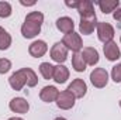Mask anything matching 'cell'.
Instances as JSON below:
<instances>
[{
  "label": "cell",
  "instance_id": "1",
  "mask_svg": "<svg viewBox=\"0 0 121 120\" xmlns=\"http://www.w3.org/2000/svg\"><path fill=\"white\" fill-rule=\"evenodd\" d=\"M62 44L68 48V51H73V52H79L83 47V41H82V37L80 34L72 31L69 34H65L63 38H62Z\"/></svg>",
  "mask_w": 121,
  "mask_h": 120
},
{
  "label": "cell",
  "instance_id": "27",
  "mask_svg": "<svg viewBox=\"0 0 121 120\" xmlns=\"http://www.w3.org/2000/svg\"><path fill=\"white\" fill-rule=\"evenodd\" d=\"M113 17H114V20L121 21V7H118V9H116V10H114V13H113Z\"/></svg>",
  "mask_w": 121,
  "mask_h": 120
},
{
  "label": "cell",
  "instance_id": "4",
  "mask_svg": "<svg viewBox=\"0 0 121 120\" xmlns=\"http://www.w3.org/2000/svg\"><path fill=\"white\" fill-rule=\"evenodd\" d=\"M75 96L69 92V90H63V92H59L58 97H56V106L62 109V110H69L75 106Z\"/></svg>",
  "mask_w": 121,
  "mask_h": 120
},
{
  "label": "cell",
  "instance_id": "15",
  "mask_svg": "<svg viewBox=\"0 0 121 120\" xmlns=\"http://www.w3.org/2000/svg\"><path fill=\"white\" fill-rule=\"evenodd\" d=\"M80 55H82L83 61L86 62V65L94 66V65L99 62V52H97V50L93 48V47H86V48H83V51L80 52Z\"/></svg>",
  "mask_w": 121,
  "mask_h": 120
},
{
  "label": "cell",
  "instance_id": "9",
  "mask_svg": "<svg viewBox=\"0 0 121 120\" xmlns=\"http://www.w3.org/2000/svg\"><path fill=\"white\" fill-rule=\"evenodd\" d=\"M47 51H48V45L42 40H37V41L31 42V45L28 47V52H30L31 57H34V58L44 57L47 54Z\"/></svg>",
  "mask_w": 121,
  "mask_h": 120
},
{
  "label": "cell",
  "instance_id": "2",
  "mask_svg": "<svg viewBox=\"0 0 121 120\" xmlns=\"http://www.w3.org/2000/svg\"><path fill=\"white\" fill-rule=\"evenodd\" d=\"M90 82L94 88H104L108 83V74L104 68H94L90 74Z\"/></svg>",
  "mask_w": 121,
  "mask_h": 120
},
{
  "label": "cell",
  "instance_id": "22",
  "mask_svg": "<svg viewBox=\"0 0 121 120\" xmlns=\"http://www.w3.org/2000/svg\"><path fill=\"white\" fill-rule=\"evenodd\" d=\"M39 72H41L44 79H52V76H54V66L49 62H42L39 65Z\"/></svg>",
  "mask_w": 121,
  "mask_h": 120
},
{
  "label": "cell",
  "instance_id": "18",
  "mask_svg": "<svg viewBox=\"0 0 121 120\" xmlns=\"http://www.w3.org/2000/svg\"><path fill=\"white\" fill-rule=\"evenodd\" d=\"M97 4L104 14H108V13L114 11L116 9H118L120 1L118 0H100V1H97Z\"/></svg>",
  "mask_w": 121,
  "mask_h": 120
},
{
  "label": "cell",
  "instance_id": "23",
  "mask_svg": "<svg viewBox=\"0 0 121 120\" xmlns=\"http://www.w3.org/2000/svg\"><path fill=\"white\" fill-rule=\"evenodd\" d=\"M26 21H32V23H37L41 26L44 23V14L41 11H31L26 16Z\"/></svg>",
  "mask_w": 121,
  "mask_h": 120
},
{
  "label": "cell",
  "instance_id": "14",
  "mask_svg": "<svg viewBox=\"0 0 121 120\" xmlns=\"http://www.w3.org/2000/svg\"><path fill=\"white\" fill-rule=\"evenodd\" d=\"M9 83L10 86L14 90H21L24 86H26V78H24V74L21 69L16 71L10 78H9Z\"/></svg>",
  "mask_w": 121,
  "mask_h": 120
},
{
  "label": "cell",
  "instance_id": "19",
  "mask_svg": "<svg viewBox=\"0 0 121 120\" xmlns=\"http://www.w3.org/2000/svg\"><path fill=\"white\" fill-rule=\"evenodd\" d=\"M23 74H24V78H26V85L30 86V88H34L37 83H38V76L37 74L31 69V68H21Z\"/></svg>",
  "mask_w": 121,
  "mask_h": 120
},
{
  "label": "cell",
  "instance_id": "16",
  "mask_svg": "<svg viewBox=\"0 0 121 120\" xmlns=\"http://www.w3.org/2000/svg\"><path fill=\"white\" fill-rule=\"evenodd\" d=\"M52 79L56 83H65L69 79V69L65 65L58 64L56 66H54V76H52Z\"/></svg>",
  "mask_w": 121,
  "mask_h": 120
},
{
  "label": "cell",
  "instance_id": "24",
  "mask_svg": "<svg viewBox=\"0 0 121 120\" xmlns=\"http://www.w3.org/2000/svg\"><path fill=\"white\" fill-rule=\"evenodd\" d=\"M11 16V4L9 1H0V17L6 18Z\"/></svg>",
  "mask_w": 121,
  "mask_h": 120
},
{
  "label": "cell",
  "instance_id": "10",
  "mask_svg": "<svg viewBox=\"0 0 121 120\" xmlns=\"http://www.w3.org/2000/svg\"><path fill=\"white\" fill-rule=\"evenodd\" d=\"M41 32V26L37 24V23H32V21H26L23 23L21 26V34L24 38H34L37 37L38 34Z\"/></svg>",
  "mask_w": 121,
  "mask_h": 120
},
{
  "label": "cell",
  "instance_id": "29",
  "mask_svg": "<svg viewBox=\"0 0 121 120\" xmlns=\"http://www.w3.org/2000/svg\"><path fill=\"white\" fill-rule=\"evenodd\" d=\"M20 3H21L23 6H34V4H35V1H28V3H27V1H23V0H21Z\"/></svg>",
  "mask_w": 121,
  "mask_h": 120
},
{
  "label": "cell",
  "instance_id": "11",
  "mask_svg": "<svg viewBox=\"0 0 121 120\" xmlns=\"http://www.w3.org/2000/svg\"><path fill=\"white\" fill-rule=\"evenodd\" d=\"M103 52H104L106 58H107L108 61H117L121 57L120 48H118L117 42H114V41H110V42L104 44V47H103Z\"/></svg>",
  "mask_w": 121,
  "mask_h": 120
},
{
  "label": "cell",
  "instance_id": "33",
  "mask_svg": "<svg viewBox=\"0 0 121 120\" xmlns=\"http://www.w3.org/2000/svg\"><path fill=\"white\" fill-rule=\"evenodd\" d=\"M120 41H121V40H120Z\"/></svg>",
  "mask_w": 121,
  "mask_h": 120
},
{
  "label": "cell",
  "instance_id": "17",
  "mask_svg": "<svg viewBox=\"0 0 121 120\" xmlns=\"http://www.w3.org/2000/svg\"><path fill=\"white\" fill-rule=\"evenodd\" d=\"M56 28L63 34H69L75 28V23L70 17H59L56 20Z\"/></svg>",
  "mask_w": 121,
  "mask_h": 120
},
{
  "label": "cell",
  "instance_id": "3",
  "mask_svg": "<svg viewBox=\"0 0 121 120\" xmlns=\"http://www.w3.org/2000/svg\"><path fill=\"white\" fill-rule=\"evenodd\" d=\"M96 28H97V37H99V40L101 42L107 44V42L113 41V38H114V28H113L111 24H108L106 21H100V23H97Z\"/></svg>",
  "mask_w": 121,
  "mask_h": 120
},
{
  "label": "cell",
  "instance_id": "28",
  "mask_svg": "<svg viewBox=\"0 0 121 120\" xmlns=\"http://www.w3.org/2000/svg\"><path fill=\"white\" fill-rule=\"evenodd\" d=\"M66 6H68V7L76 9V7H78V1H66Z\"/></svg>",
  "mask_w": 121,
  "mask_h": 120
},
{
  "label": "cell",
  "instance_id": "30",
  "mask_svg": "<svg viewBox=\"0 0 121 120\" xmlns=\"http://www.w3.org/2000/svg\"><path fill=\"white\" fill-rule=\"evenodd\" d=\"M9 120H23L21 117H10Z\"/></svg>",
  "mask_w": 121,
  "mask_h": 120
},
{
  "label": "cell",
  "instance_id": "7",
  "mask_svg": "<svg viewBox=\"0 0 121 120\" xmlns=\"http://www.w3.org/2000/svg\"><path fill=\"white\" fill-rule=\"evenodd\" d=\"M9 107L11 112L14 113H20V115H26L30 110V103L24 99V97H14L10 100Z\"/></svg>",
  "mask_w": 121,
  "mask_h": 120
},
{
  "label": "cell",
  "instance_id": "21",
  "mask_svg": "<svg viewBox=\"0 0 121 120\" xmlns=\"http://www.w3.org/2000/svg\"><path fill=\"white\" fill-rule=\"evenodd\" d=\"M10 45H11V35L3 27H0V51L7 50Z\"/></svg>",
  "mask_w": 121,
  "mask_h": 120
},
{
  "label": "cell",
  "instance_id": "31",
  "mask_svg": "<svg viewBox=\"0 0 121 120\" xmlns=\"http://www.w3.org/2000/svg\"><path fill=\"white\" fill-rule=\"evenodd\" d=\"M55 120H66V119H65V117H56Z\"/></svg>",
  "mask_w": 121,
  "mask_h": 120
},
{
  "label": "cell",
  "instance_id": "8",
  "mask_svg": "<svg viewBox=\"0 0 121 120\" xmlns=\"http://www.w3.org/2000/svg\"><path fill=\"white\" fill-rule=\"evenodd\" d=\"M76 10L80 14V18H89V17H94L96 16L93 1H90V0H80V1H78Z\"/></svg>",
  "mask_w": 121,
  "mask_h": 120
},
{
  "label": "cell",
  "instance_id": "12",
  "mask_svg": "<svg viewBox=\"0 0 121 120\" xmlns=\"http://www.w3.org/2000/svg\"><path fill=\"white\" fill-rule=\"evenodd\" d=\"M59 95V90L56 89L55 86H44L41 92H39V99L45 103H51V102H55L56 97Z\"/></svg>",
  "mask_w": 121,
  "mask_h": 120
},
{
  "label": "cell",
  "instance_id": "13",
  "mask_svg": "<svg viewBox=\"0 0 121 120\" xmlns=\"http://www.w3.org/2000/svg\"><path fill=\"white\" fill-rule=\"evenodd\" d=\"M94 27H97V17H89V18H80L79 31L83 35H89L94 31Z\"/></svg>",
  "mask_w": 121,
  "mask_h": 120
},
{
  "label": "cell",
  "instance_id": "6",
  "mask_svg": "<svg viewBox=\"0 0 121 120\" xmlns=\"http://www.w3.org/2000/svg\"><path fill=\"white\" fill-rule=\"evenodd\" d=\"M66 90H69L76 99H80V97H83V96L86 95V92H87V86H86V83H85L83 79L76 78V79L72 81V83L68 86V89Z\"/></svg>",
  "mask_w": 121,
  "mask_h": 120
},
{
  "label": "cell",
  "instance_id": "32",
  "mask_svg": "<svg viewBox=\"0 0 121 120\" xmlns=\"http://www.w3.org/2000/svg\"><path fill=\"white\" fill-rule=\"evenodd\" d=\"M120 107H121V100H120Z\"/></svg>",
  "mask_w": 121,
  "mask_h": 120
},
{
  "label": "cell",
  "instance_id": "25",
  "mask_svg": "<svg viewBox=\"0 0 121 120\" xmlns=\"http://www.w3.org/2000/svg\"><path fill=\"white\" fill-rule=\"evenodd\" d=\"M111 79L116 83H120L121 82V62L117 64L116 66H113V69H111Z\"/></svg>",
  "mask_w": 121,
  "mask_h": 120
},
{
  "label": "cell",
  "instance_id": "20",
  "mask_svg": "<svg viewBox=\"0 0 121 120\" xmlns=\"http://www.w3.org/2000/svg\"><path fill=\"white\" fill-rule=\"evenodd\" d=\"M72 66L76 72H83L86 69V62L83 61L80 52H75L73 57H72Z\"/></svg>",
  "mask_w": 121,
  "mask_h": 120
},
{
  "label": "cell",
  "instance_id": "5",
  "mask_svg": "<svg viewBox=\"0 0 121 120\" xmlns=\"http://www.w3.org/2000/svg\"><path fill=\"white\" fill-rule=\"evenodd\" d=\"M49 54H51V58L55 61V62L60 64V65L68 60V48H66L62 42H55V44L52 45Z\"/></svg>",
  "mask_w": 121,
  "mask_h": 120
},
{
  "label": "cell",
  "instance_id": "26",
  "mask_svg": "<svg viewBox=\"0 0 121 120\" xmlns=\"http://www.w3.org/2000/svg\"><path fill=\"white\" fill-rule=\"evenodd\" d=\"M11 68V62L7 58H0V74H7Z\"/></svg>",
  "mask_w": 121,
  "mask_h": 120
}]
</instances>
